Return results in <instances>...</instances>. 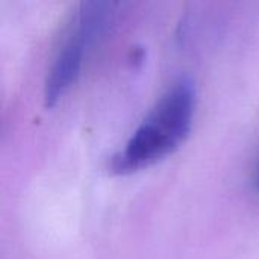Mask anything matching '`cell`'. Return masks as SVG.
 Segmentation results:
<instances>
[{
  "label": "cell",
  "instance_id": "obj_2",
  "mask_svg": "<svg viewBox=\"0 0 259 259\" xmlns=\"http://www.w3.org/2000/svg\"><path fill=\"white\" fill-rule=\"evenodd\" d=\"M83 52L85 47L71 36L58 53L44 87V103L47 108H52L79 76Z\"/></svg>",
  "mask_w": 259,
  "mask_h": 259
},
{
  "label": "cell",
  "instance_id": "obj_1",
  "mask_svg": "<svg viewBox=\"0 0 259 259\" xmlns=\"http://www.w3.org/2000/svg\"><path fill=\"white\" fill-rule=\"evenodd\" d=\"M194 108V83L184 77L159 99L124 150L112 158L111 170L118 175L132 173L171 153L190 134Z\"/></svg>",
  "mask_w": 259,
  "mask_h": 259
},
{
  "label": "cell",
  "instance_id": "obj_3",
  "mask_svg": "<svg viewBox=\"0 0 259 259\" xmlns=\"http://www.w3.org/2000/svg\"><path fill=\"white\" fill-rule=\"evenodd\" d=\"M114 5L106 2H83L80 5L76 29L73 38H76L85 49L93 46L109 29L114 17Z\"/></svg>",
  "mask_w": 259,
  "mask_h": 259
}]
</instances>
